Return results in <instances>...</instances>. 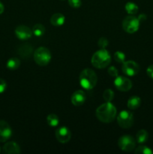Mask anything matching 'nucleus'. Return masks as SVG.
<instances>
[{
  "mask_svg": "<svg viewBox=\"0 0 153 154\" xmlns=\"http://www.w3.org/2000/svg\"><path fill=\"white\" fill-rule=\"evenodd\" d=\"M46 122H47L48 125L52 127H55L57 126L59 123V119L58 117L55 114H50L49 115L46 117Z\"/></svg>",
  "mask_w": 153,
  "mask_h": 154,
  "instance_id": "nucleus-21",
  "label": "nucleus"
},
{
  "mask_svg": "<svg viewBox=\"0 0 153 154\" xmlns=\"http://www.w3.org/2000/svg\"><path fill=\"white\" fill-rule=\"evenodd\" d=\"M137 19L139 20L140 23L141 22H144V21L146 20V15L144 14H140L139 16H138Z\"/></svg>",
  "mask_w": 153,
  "mask_h": 154,
  "instance_id": "nucleus-31",
  "label": "nucleus"
},
{
  "mask_svg": "<svg viewBox=\"0 0 153 154\" xmlns=\"http://www.w3.org/2000/svg\"><path fill=\"white\" fill-rule=\"evenodd\" d=\"M7 88V84L5 81L0 78V93H2Z\"/></svg>",
  "mask_w": 153,
  "mask_h": 154,
  "instance_id": "nucleus-29",
  "label": "nucleus"
},
{
  "mask_svg": "<svg viewBox=\"0 0 153 154\" xmlns=\"http://www.w3.org/2000/svg\"><path fill=\"white\" fill-rule=\"evenodd\" d=\"M107 73L110 76L113 77V78H116V77H117L118 75V70H117L116 68L114 67V66H110V67L107 69Z\"/></svg>",
  "mask_w": 153,
  "mask_h": 154,
  "instance_id": "nucleus-27",
  "label": "nucleus"
},
{
  "mask_svg": "<svg viewBox=\"0 0 153 154\" xmlns=\"http://www.w3.org/2000/svg\"><path fill=\"white\" fill-rule=\"evenodd\" d=\"M4 5H3L2 3L0 2V14H2L4 12Z\"/></svg>",
  "mask_w": 153,
  "mask_h": 154,
  "instance_id": "nucleus-32",
  "label": "nucleus"
},
{
  "mask_svg": "<svg viewBox=\"0 0 153 154\" xmlns=\"http://www.w3.org/2000/svg\"><path fill=\"white\" fill-rule=\"evenodd\" d=\"M117 111L113 104L106 102L98 107L95 111V115L98 120L104 123H110L116 117Z\"/></svg>",
  "mask_w": 153,
  "mask_h": 154,
  "instance_id": "nucleus-1",
  "label": "nucleus"
},
{
  "mask_svg": "<svg viewBox=\"0 0 153 154\" xmlns=\"http://www.w3.org/2000/svg\"><path fill=\"white\" fill-rule=\"evenodd\" d=\"M65 21V17L61 13H56L50 17V23L54 26H60L63 25Z\"/></svg>",
  "mask_w": 153,
  "mask_h": 154,
  "instance_id": "nucleus-16",
  "label": "nucleus"
},
{
  "mask_svg": "<svg viewBox=\"0 0 153 154\" xmlns=\"http://www.w3.org/2000/svg\"><path fill=\"white\" fill-rule=\"evenodd\" d=\"M118 146L123 151L130 152L135 149L136 141L131 135H124L118 138Z\"/></svg>",
  "mask_w": 153,
  "mask_h": 154,
  "instance_id": "nucleus-7",
  "label": "nucleus"
},
{
  "mask_svg": "<svg viewBox=\"0 0 153 154\" xmlns=\"http://www.w3.org/2000/svg\"><path fill=\"white\" fill-rule=\"evenodd\" d=\"M0 152H1V147H0Z\"/></svg>",
  "mask_w": 153,
  "mask_h": 154,
  "instance_id": "nucleus-33",
  "label": "nucleus"
},
{
  "mask_svg": "<svg viewBox=\"0 0 153 154\" xmlns=\"http://www.w3.org/2000/svg\"><path fill=\"white\" fill-rule=\"evenodd\" d=\"M117 123L123 129H129L134 124V115L128 111H120L117 116Z\"/></svg>",
  "mask_w": 153,
  "mask_h": 154,
  "instance_id": "nucleus-6",
  "label": "nucleus"
},
{
  "mask_svg": "<svg viewBox=\"0 0 153 154\" xmlns=\"http://www.w3.org/2000/svg\"><path fill=\"white\" fill-rule=\"evenodd\" d=\"M11 135L12 129L10 125L4 120H0V142H5Z\"/></svg>",
  "mask_w": 153,
  "mask_h": 154,
  "instance_id": "nucleus-11",
  "label": "nucleus"
},
{
  "mask_svg": "<svg viewBox=\"0 0 153 154\" xmlns=\"http://www.w3.org/2000/svg\"><path fill=\"white\" fill-rule=\"evenodd\" d=\"M15 35L20 40H27L32 36V30L24 25L18 26L14 30Z\"/></svg>",
  "mask_w": 153,
  "mask_h": 154,
  "instance_id": "nucleus-12",
  "label": "nucleus"
},
{
  "mask_svg": "<svg viewBox=\"0 0 153 154\" xmlns=\"http://www.w3.org/2000/svg\"><path fill=\"white\" fill-rule=\"evenodd\" d=\"M80 84L85 90H92L98 82V77L95 72L91 69H85L80 72L79 77Z\"/></svg>",
  "mask_w": 153,
  "mask_h": 154,
  "instance_id": "nucleus-2",
  "label": "nucleus"
},
{
  "mask_svg": "<svg viewBox=\"0 0 153 154\" xmlns=\"http://www.w3.org/2000/svg\"><path fill=\"white\" fill-rule=\"evenodd\" d=\"M86 93H84L82 90H76L74 93L72 94L71 97H70V101L71 103L73 104L74 106L79 107L83 105L84 102H86Z\"/></svg>",
  "mask_w": 153,
  "mask_h": 154,
  "instance_id": "nucleus-13",
  "label": "nucleus"
},
{
  "mask_svg": "<svg viewBox=\"0 0 153 154\" xmlns=\"http://www.w3.org/2000/svg\"><path fill=\"white\" fill-rule=\"evenodd\" d=\"M114 85L119 91L127 92L132 87V82L130 79L124 76H117L114 80Z\"/></svg>",
  "mask_w": 153,
  "mask_h": 154,
  "instance_id": "nucleus-9",
  "label": "nucleus"
},
{
  "mask_svg": "<svg viewBox=\"0 0 153 154\" xmlns=\"http://www.w3.org/2000/svg\"><path fill=\"white\" fill-rule=\"evenodd\" d=\"M32 33L33 35H34L37 37H40V36L43 35L45 33V27L42 24L40 23H37L32 27Z\"/></svg>",
  "mask_w": 153,
  "mask_h": 154,
  "instance_id": "nucleus-22",
  "label": "nucleus"
},
{
  "mask_svg": "<svg viewBox=\"0 0 153 154\" xmlns=\"http://www.w3.org/2000/svg\"><path fill=\"white\" fill-rule=\"evenodd\" d=\"M57 141L61 144H66L71 138V133L70 130L65 126H62L56 129L55 132Z\"/></svg>",
  "mask_w": 153,
  "mask_h": 154,
  "instance_id": "nucleus-10",
  "label": "nucleus"
},
{
  "mask_svg": "<svg viewBox=\"0 0 153 154\" xmlns=\"http://www.w3.org/2000/svg\"><path fill=\"white\" fill-rule=\"evenodd\" d=\"M139 20L134 16H128L123 20L122 28L124 31L129 34H133L136 32L140 27Z\"/></svg>",
  "mask_w": 153,
  "mask_h": 154,
  "instance_id": "nucleus-5",
  "label": "nucleus"
},
{
  "mask_svg": "<svg viewBox=\"0 0 153 154\" xmlns=\"http://www.w3.org/2000/svg\"><path fill=\"white\" fill-rule=\"evenodd\" d=\"M103 98L105 102H111L114 99V93L111 89H106L103 93Z\"/></svg>",
  "mask_w": 153,
  "mask_h": 154,
  "instance_id": "nucleus-24",
  "label": "nucleus"
},
{
  "mask_svg": "<svg viewBox=\"0 0 153 154\" xmlns=\"http://www.w3.org/2000/svg\"><path fill=\"white\" fill-rule=\"evenodd\" d=\"M108 45H109V42H108V39L106 38H100L98 42V45L100 49H105L108 46Z\"/></svg>",
  "mask_w": 153,
  "mask_h": 154,
  "instance_id": "nucleus-26",
  "label": "nucleus"
},
{
  "mask_svg": "<svg viewBox=\"0 0 153 154\" xmlns=\"http://www.w3.org/2000/svg\"><path fill=\"white\" fill-rule=\"evenodd\" d=\"M20 60L16 57H12V58L9 59L7 62V64H6L8 69L11 71L17 69L20 67Z\"/></svg>",
  "mask_w": 153,
  "mask_h": 154,
  "instance_id": "nucleus-19",
  "label": "nucleus"
},
{
  "mask_svg": "<svg viewBox=\"0 0 153 154\" xmlns=\"http://www.w3.org/2000/svg\"><path fill=\"white\" fill-rule=\"evenodd\" d=\"M51 53L48 48L40 47L34 52V60L38 66H45L49 64L51 60Z\"/></svg>",
  "mask_w": 153,
  "mask_h": 154,
  "instance_id": "nucleus-4",
  "label": "nucleus"
},
{
  "mask_svg": "<svg viewBox=\"0 0 153 154\" xmlns=\"http://www.w3.org/2000/svg\"><path fill=\"white\" fill-rule=\"evenodd\" d=\"M91 62L96 69H104L110 63L111 56L106 49H100L93 54Z\"/></svg>",
  "mask_w": 153,
  "mask_h": 154,
  "instance_id": "nucleus-3",
  "label": "nucleus"
},
{
  "mask_svg": "<svg viewBox=\"0 0 153 154\" xmlns=\"http://www.w3.org/2000/svg\"><path fill=\"white\" fill-rule=\"evenodd\" d=\"M113 58L114 60H115V61H116L117 63H122H122L125 61L126 56L125 54L123 52H122V51H116V52L114 54Z\"/></svg>",
  "mask_w": 153,
  "mask_h": 154,
  "instance_id": "nucleus-25",
  "label": "nucleus"
},
{
  "mask_svg": "<svg viewBox=\"0 0 153 154\" xmlns=\"http://www.w3.org/2000/svg\"><path fill=\"white\" fill-rule=\"evenodd\" d=\"M134 153L136 154H152L153 151L148 147L141 145L135 148Z\"/></svg>",
  "mask_w": 153,
  "mask_h": 154,
  "instance_id": "nucleus-23",
  "label": "nucleus"
},
{
  "mask_svg": "<svg viewBox=\"0 0 153 154\" xmlns=\"http://www.w3.org/2000/svg\"><path fill=\"white\" fill-rule=\"evenodd\" d=\"M148 138V133L145 129H140L137 132L136 135V140L138 144H144L147 141Z\"/></svg>",
  "mask_w": 153,
  "mask_h": 154,
  "instance_id": "nucleus-18",
  "label": "nucleus"
},
{
  "mask_svg": "<svg viewBox=\"0 0 153 154\" xmlns=\"http://www.w3.org/2000/svg\"><path fill=\"white\" fill-rule=\"evenodd\" d=\"M3 152L7 154H18L20 153L21 150L19 144L14 141H10L3 146Z\"/></svg>",
  "mask_w": 153,
  "mask_h": 154,
  "instance_id": "nucleus-15",
  "label": "nucleus"
},
{
  "mask_svg": "<svg viewBox=\"0 0 153 154\" xmlns=\"http://www.w3.org/2000/svg\"><path fill=\"white\" fill-rule=\"evenodd\" d=\"M146 73L150 78L153 79V65H151L147 68Z\"/></svg>",
  "mask_w": 153,
  "mask_h": 154,
  "instance_id": "nucleus-30",
  "label": "nucleus"
},
{
  "mask_svg": "<svg viewBox=\"0 0 153 154\" xmlns=\"http://www.w3.org/2000/svg\"><path fill=\"white\" fill-rule=\"evenodd\" d=\"M141 105V99L139 96H131L130 99H128L127 102V106L129 109L130 110H135L137 109Z\"/></svg>",
  "mask_w": 153,
  "mask_h": 154,
  "instance_id": "nucleus-17",
  "label": "nucleus"
},
{
  "mask_svg": "<svg viewBox=\"0 0 153 154\" xmlns=\"http://www.w3.org/2000/svg\"><path fill=\"white\" fill-rule=\"evenodd\" d=\"M68 4L70 7L74 8H77L80 7L82 2H81V0H68Z\"/></svg>",
  "mask_w": 153,
  "mask_h": 154,
  "instance_id": "nucleus-28",
  "label": "nucleus"
},
{
  "mask_svg": "<svg viewBox=\"0 0 153 154\" xmlns=\"http://www.w3.org/2000/svg\"><path fill=\"white\" fill-rule=\"evenodd\" d=\"M18 54L22 59H28L33 53V48L30 44H23L18 48Z\"/></svg>",
  "mask_w": 153,
  "mask_h": 154,
  "instance_id": "nucleus-14",
  "label": "nucleus"
},
{
  "mask_svg": "<svg viewBox=\"0 0 153 154\" xmlns=\"http://www.w3.org/2000/svg\"><path fill=\"white\" fill-rule=\"evenodd\" d=\"M124 8H125L126 12L130 15L136 14L139 10L138 6L134 2H128L126 3Z\"/></svg>",
  "mask_w": 153,
  "mask_h": 154,
  "instance_id": "nucleus-20",
  "label": "nucleus"
},
{
  "mask_svg": "<svg viewBox=\"0 0 153 154\" xmlns=\"http://www.w3.org/2000/svg\"><path fill=\"white\" fill-rule=\"evenodd\" d=\"M122 70L126 76L134 77L139 73L140 66L136 62L133 60H128V61H124L122 63Z\"/></svg>",
  "mask_w": 153,
  "mask_h": 154,
  "instance_id": "nucleus-8",
  "label": "nucleus"
}]
</instances>
